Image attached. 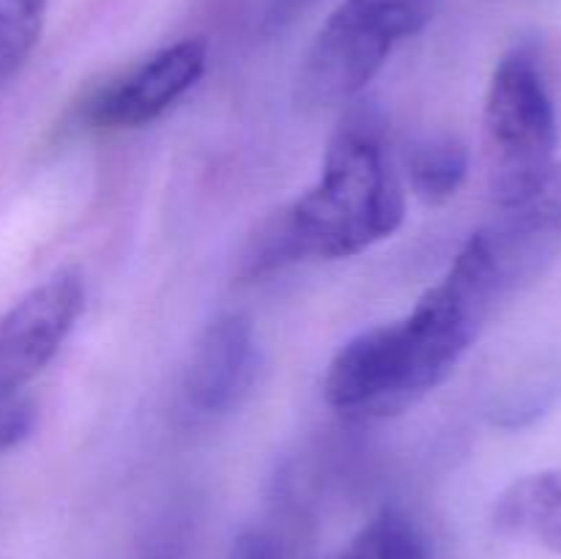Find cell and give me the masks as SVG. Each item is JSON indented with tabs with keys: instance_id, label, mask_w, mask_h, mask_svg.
<instances>
[{
	"instance_id": "6da1fadb",
	"label": "cell",
	"mask_w": 561,
	"mask_h": 559,
	"mask_svg": "<svg viewBox=\"0 0 561 559\" xmlns=\"http://www.w3.org/2000/svg\"><path fill=\"white\" fill-rule=\"evenodd\" d=\"M535 239L513 219L471 233L409 316L365 329L334 354L327 403L348 417H392L442 387L515 285Z\"/></svg>"
},
{
	"instance_id": "7a4b0ae2",
	"label": "cell",
	"mask_w": 561,
	"mask_h": 559,
	"mask_svg": "<svg viewBox=\"0 0 561 559\" xmlns=\"http://www.w3.org/2000/svg\"><path fill=\"white\" fill-rule=\"evenodd\" d=\"M405 219V181L373 102H351L316 184L279 208L241 252L239 277L257 280L301 258L340 261L389 239Z\"/></svg>"
},
{
	"instance_id": "3957f363",
	"label": "cell",
	"mask_w": 561,
	"mask_h": 559,
	"mask_svg": "<svg viewBox=\"0 0 561 559\" xmlns=\"http://www.w3.org/2000/svg\"><path fill=\"white\" fill-rule=\"evenodd\" d=\"M557 104L535 47H513L496 64L482 110V148L491 197L524 206L557 164Z\"/></svg>"
},
{
	"instance_id": "277c9868",
	"label": "cell",
	"mask_w": 561,
	"mask_h": 559,
	"mask_svg": "<svg viewBox=\"0 0 561 559\" xmlns=\"http://www.w3.org/2000/svg\"><path fill=\"white\" fill-rule=\"evenodd\" d=\"M436 0H340L299 69V99L316 107L351 104L400 42L425 31Z\"/></svg>"
},
{
	"instance_id": "5b68a950",
	"label": "cell",
	"mask_w": 561,
	"mask_h": 559,
	"mask_svg": "<svg viewBox=\"0 0 561 559\" xmlns=\"http://www.w3.org/2000/svg\"><path fill=\"white\" fill-rule=\"evenodd\" d=\"M85 307L77 269H58L0 316V403L25 395L55 360Z\"/></svg>"
},
{
	"instance_id": "8992f818",
	"label": "cell",
	"mask_w": 561,
	"mask_h": 559,
	"mask_svg": "<svg viewBox=\"0 0 561 559\" xmlns=\"http://www.w3.org/2000/svg\"><path fill=\"white\" fill-rule=\"evenodd\" d=\"M208 64L201 38H184L99 88L85 104V118L99 129H140L168 113L197 85Z\"/></svg>"
},
{
	"instance_id": "52a82bcc",
	"label": "cell",
	"mask_w": 561,
	"mask_h": 559,
	"mask_svg": "<svg viewBox=\"0 0 561 559\" xmlns=\"http://www.w3.org/2000/svg\"><path fill=\"white\" fill-rule=\"evenodd\" d=\"M257 367L261 349L250 318L241 312L214 318L186 367V403L201 414H228L250 395Z\"/></svg>"
},
{
	"instance_id": "ba28073f",
	"label": "cell",
	"mask_w": 561,
	"mask_h": 559,
	"mask_svg": "<svg viewBox=\"0 0 561 559\" xmlns=\"http://www.w3.org/2000/svg\"><path fill=\"white\" fill-rule=\"evenodd\" d=\"M499 532L561 554V466L526 475L504 488L493 507Z\"/></svg>"
},
{
	"instance_id": "9c48e42d",
	"label": "cell",
	"mask_w": 561,
	"mask_h": 559,
	"mask_svg": "<svg viewBox=\"0 0 561 559\" xmlns=\"http://www.w3.org/2000/svg\"><path fill=\"white\" fill-rule=\"evenodd\" d=\"M405 184L420 201L444 203L463 186L469 175V148L460 137L438 132L414 140L403 159Z\"/></svg>"
},
{
	"instance_id": "30bf717a",
	"label": "cell",
	"mask_w": 561,
	"mask_h": 559,
	"mask_svg": "<svg viewBox=\"0 0 561 559\" xmlns=\"http://www.w3.org/2000/svg\"><path fill=\"white\" fill-rule=\"evenodd\" d=\"M340 559H433V551L403 510L383 507L356 532Z\"/></svg>"
},
{
	"instance_id": "8fae6325",
	"label": "cell",
	"mask_w": 561,
	"mask_h": 559,
	"mask_svg": "<svg viewBox=\"0 0 561 559\" xmlns=\"http://www.w3.org/2000/svg\"><path fill=\"white\" fill-rule=\"evenodd\" d=\"M47 0H0V85L31 60L42 38Z\"/></svg>"
},
{
	"instance_id": "7c38bea8",
	"label": "cell",
	"mask_w": 561,
	"mask_h": 559,
	"mask_svg": "<svg viewBox=\"0 0 561 559\" xmlns=\"http://www.w3.org/2000/svg\"><path fill=\"white\" fill-rule=\"evenodd\" d=\"M507 214L537 236L561 233V162L548 170L542 184L524 206Z\"/></svg>"
},
{
	"instance_id": "4fadbf2b",
	"label": "cell",
	"mask_w": 561,
	"mask_h": 559,
	"mask_svg": "<svg viewBox=\"0 0 561 559\" xmlns=\"http://www.w3.org/2000/svg\"><path fill=\"white\" fill-rule=\"evenodd\" d=\"M33 425H36V406L31 395L25 392L0 403V455L25 442Z\"/></svg>"
},
{
	"instance_id": "5bb4252c",
	"label": "cell",
	"mask_w": 561,
	"mask_h": 559,
	"mask_svg": "<svg viewBox=\"0 0 561 559\" xmlns=\"http://www.w3.org/2000/svg\"><path fill=\"white\" fill-rule=\"evenodd\" d=\"M228 559H283V548L268 532H244L233 543Z\"/></svg>"
}]
</instances>
